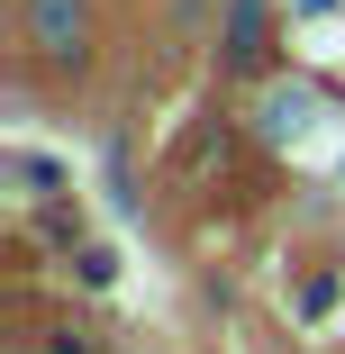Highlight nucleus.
I'll return each mask as SVG.
<instances>
[{
    "label": "nucleus",
    "instance_id": "3",
    "mask_svg": "<svg viewBox=\"0 0 345 354\" xmlns=\"http://www.w3.org/2000/svg\"><path fill=\"white\" fill-rule=\"evenodd\" d=\"M263 55V0H236V28H227V64H254Z\"/></svg>",
    "mask_w": 345,
    "mask_h": 354
},
{
    "label": "nucleus",
    "instance_id": "2",
    "mask_svg": "<svg viewBox=\"0 0 345 354\" xmlns=\"http://www.w3.org/2000/svg\"><path fill=\"white\" fill-rule=\"evenodd\" d=\"M309 109H318V100H309L300 82H291V91H272V100H263V136H300V127H309Z\"/></svg>",
    "mask_w": 345,
    "mask_h": 354
},
{
    "label": "nucleus",
    "instance_id": "1",
    "mask_svg": "<svg viewBox=\"0 0 345 354\" xmlns=\"http://www.w3.org/2000/svg\"><path fill=\"white\" fill-rule=\"evenodd\" d=\"M37 46L55 64H73L82 55V0H37Z\"/></svg>",
    "mask_w": 345,
    "mask_h": 354
}]
</instances>
